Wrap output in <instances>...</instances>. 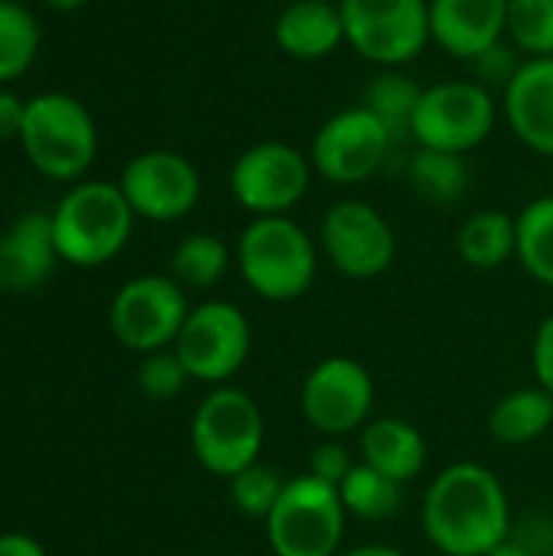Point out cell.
Instances as JSON below:
<instances>
[{"label": "cell", "instance_id": "cell-1", "mask_svg": "<svg viewBox=\"0 0 553 556\" xmlns=\"http://www.w3.org/2000/svg\"><path fill=\"white\" fill-rule=\"evenodd\" d=\"M424 534L443 556H486L512 538V502L482 463H453L427 485Z\"/></svg>", "mask_w": 553, "mask_h": 556}, {"label": "cell", "instance_id": "cell-2", "mask_svg": "<svg viewBox=\"0 0 553 556\" xmlns=\"http://www.w3.org/2000/svg\"><path fill=\"white\" fill-rule=\"evenodd\" d=\"M238 274L248 290L267 303H293L319 270L316 241L290 215L254 218L238 238Z\"/></svg>", "mask_w": 553, "mask_h": 556}, {"label": "cell", "instance_id": "cell-3", "mask_svg": "<svg viewBox=\"0 0 553 556\" xmlns=\"http://www.w3.org/2000/svg\"><path fill=\"white\" fill-rule=\"evenodd\" d=\"M134 218L117 182L88 179L72 186L52 212L59 261L72 267H101L114 261L130 241Z\"/></svg>", "mask_w": 553, "mask_h": 556}, {"label": "cell", "instance_id": "cell-4", "mask_svg": "<svg viewBox=\"0 0 553 556\" xmlns=\"http://www.w3.org/2000/svg\"><path fill=\"white\" fill-rule=\"evenodd\" d=\"M20 143L33 169L49 179L68 182L85 176L95 163L98 127L91 111L78 98L65 91H42L26 101Z\"/></svg>", "mask_w": 553, "mask_h": 556}, {"label": "cell", "instance_id": "cell-5", "mask_svg": "<svg viewBox=\"0 0 553 556\" xmlns=\"http://www.w3.org/2000/svg\"><path fill=\"white\" fill-rule=\"evenodd\" d=\"M264 414L257 401L231 384L212 388L192 414L189 443L199 466L218 479H235L264 453Z\"/></svg>", "mask_w": 553, "mask_h": 556}, {"label": "cell", "instance_id": "cell-6", "mask_svg": "<svg viewBox=\"0 0 553 556\" xmlns=\"http://www.w3.org/2000/svg\"><path fill=\"white\" fill-rule=\"evenodd\" d=\"M349 511L336 485L300 472L264 521L274 556H339Z\"/></svg>", "mask_w": 553, "mask_h": 556}, {"label": "cell", "instance_id": "cell-7", "mask_svg": "<svg viewBox=\"0 0 553 556\" xmlns=\"http://www.w3.org/2000/svg\"><path fill=\"white\" fill-rule=\"evenodd\" d=\"M345 42L378 68L414 62L430 42V0H339Z\"/></svg>", "mask_w": 553, "mask_h": 556}, {"label": "cell", "instance_id": "cell-8", "mask_svg": "<svg viewBox=\"0 0 553 556\" xmlns=\"http://www.w3.org/2000/svg\"><path fill=\"white\" fill-rule=\"evenodd\" d=\"M495 117L499 104L486 85L473 78L437 81L420 94L411 137L430 150L469 153L495 130Z\"/></svg>", "mask_w": 553, "mask_h": 556}, {"label": "cell", "instance_id": "cell-9", "mask_svg": "<svg viewBox=\"0 0 553 556\" xmlns=\"http://www.w3.org/2000/svg\"><path fill=\"white\" fill-rule=\"evenodd\" d=\"M251 323L244 309L228 300H205L189 309L173 352L186 365L192 381L228 384L251 355Z\"/></svg>", "mask_w": 553, "mask_h": 556}, {"label": "cell", "instance_id": "cell-10", "mask_svg": "<svg viewBox=\"0 0 553 556\" xmlns=\"http://www.w3.org/2000/svg\"><path fill=\"white\" fill-rule=\"evenodd\" d=\"M303 420L326 440L362 433L375 410V378L349 355H329L316 362L300 384Z\"/></svg>", "mask_w": 553, "mask_h": 556}, {"label": "cell", "instance_id": "cell-11", "mask_svg": "<svg viewBox=\"0 0 553 556\" xmlns=\"http://www.w3.org/2000/svg\"><path fill=\"white\" fill-rule=\"evenodd\" d=\"M313 173L316 169L310 163V153H303L300 147L284 140H261L235 160L228 186L235 202L254 218L287 215L306 199Z\"/></svg>", "mask_w": 553, "mask_h": 556}, {"label": "cell", "instance_id": "cell-12", "mask_svg": "<svg viewBox=\"0 0 553 556\" xmlns=\"http://www.w3.org/2000/svg\"><path fill=\"white\" fill-rule=\"evenodd\" d=\"M189 309L192 306L186 303V290L173 277L143 274L114 293L108 326L124 349L150 355L176 345Z\"/></svg>", "mask_w": 553, "mask_h": 556}, {"label": "cell", "instance_id": "cell-13", "mask_svg": "<svg viewBox=\"0 0 553 556\" xmlns=\"http://www.w3.org/2000/svg\"><path fill=\"white\" fill-rule=\"evenodd\" d=\"M319 244L329 264L349 280H375L388 274L398 257V235L391 222L362 199L329 205L319 225Z\"/></svg>", "mask_w": 553, "mask_h": 556}, {"label": "cell", "instance_id": "cell-14", "mask_svg": "<svg viewBox=\"0 0 553 556\" xmlns=\"http://www.w3.org/2000/svg\"><path fill=\"white\" fill-rule=\"evenodd\" d=\"M394 147L391 130L368 108H345L332 114L310 143L313 169L336 186H359L372 179Z\"/></svg>", "mask_w": 553, "mask_h": 556}, {"label": "cell", "instance_id": "cell-15", "mask_svg": "<svg viewBox=\"0 0 553 556\" xmlns=\"http://www.w3.org/2000/svg\"><path fill=\"white\" fill-rule=\"evenodd\" d=\"M121 192L137 218L147 222H179L186 218L202 195L199 169L173 150L137 153L121 173Z\"/></svg>", "mask_w": 553, "mask_h": 556}, {"label": "cell", "instance_id": "cell-16", "mask_svg": "<svg viewBox=\"0 0 553 556\" xmlns=\"http://www.w3.org/2000/svg\"><path fill=\"white\" fill-rule=\"evenodd\" d=\"M508 0H430V42L447 55L473 62L505 39Z\"/></svg>", "mask_w": 553, "mask_h": 556}, {"label": "cell", "instance_id": "cell-17", "mask_svg": "<svg viewBox=\"0 0 553 556\" xmlns=\"http://www.w3.org/2000/svg\"><path fill=\"white\" fill-rule=\"evenodd\" d=\"M59 248L52 235V215L26 212L0 235V290L33 293L55 270Z\"/></svg>", "mask_w": 553, "mask_h": 556}, {"label": "cell", "instance_id": "cell-18", "mask_svg": "<svg viewBox=\"0 0 553 556\" xmlns=\"http://www.w3.org/2000/svg\"><path fill=\"white\" fill-rule=\"evenodd\" d=\"M502 111L528 150L553 156V59H525L521 72L502 91Z\"/></svg>", "mask_w": 553, "mask_h": 556}, {"label": "cell", "instance_id": "cell-19", "mask_svg": "<svg viewBox=\"0 0 553 556\" xmlns=\"http://www.w3.org/2000/svg\"><path fill=\"white\" fill-rule=\"evenodd\" d=\"M274 42L284 55L316 62L345 42L342 10L336 0H293L274 20Z\"/></svg>", "mask_w": 553, "mask_h": 556}, {"label": "cell", "instance_id": "cell-20", "mask_svg": "<svg viewBox=\"0 0 553 556\" xmlns=\"http://www.w3.org/2000/svg\"><path fill=\"white\" fill-rule=\"evenodd\" d=\"M359 463L372 466L398 485L414 482L427 466V440L404 417H372L359 433Z\"/></svg>", "mask_w": 553, "mask_h": 556}, {"label": "cell", "instance_id": "cell-21", "mask_svg": "<svg viewBox=\"0 0 553 556\" xmlns=\"http://www.w3.org/2000/svg\"><path fill=\"white\" fill-rule=\"evenodd\" d=\"M518 251L515 215L499 208L473 212L456 231V254L473 270H495L508 264Z\"/></svg>", "mask_w": 553, "mask_h": 556}, {"label": "cell", "instance_id": "cell-22", "mask_svg": "<svg viewBox=\"0 0 553 556\" xmlns=\"http://www.w3.org/2000/svg\"><path fill=\"white\" fill-rule=\"evenodd\" d=\"M553 427V394L541 384L535 388H515L502 394L489 414V433L495 443L505 446H525L541 440Z\"/></svg>", "mask_w": 553, "mask_h": 556}, {"label": "cell", "instance_id": "cell-23", "mask_svg": "<svg viewBox=\"0 0 553 556\" xmlns=\"http://www.w3.org/2000/svg\"><path fill=\"white\" fill-rule=\"evenodd\" d=\"M407 176L414 192L433 205H456L469 189V166L463 153L420 147L407 163Z\"/></svg>", "mask_w": 553, "mask_h": 556}, {"label": "cell", "instance_id": "cell-24", "mask_svg": "<svg viewBox=\"0 0 553 556\" xmlns=\"http://www.w3.org/2000/svg\"><path fill=\"white\" fill-rule=\"evenodd\" d=\"M231 267V251L218 235H189L176 244L169 257V277L183 290H212L225 280Z\"/></svg>", "mask_w": 553, "mask_h": 556}, {"label": "cell", "instance_id": "cell-25", "mask_svg": "<svg viewBox=\"0 0 553 556\" xmlns=\"http://www.w3.org/2000/svg\"><path fill=\"white\" fill-rule=\"evenodd\" d=\"M420 94H424V88L411 75H404L401 68H381L368 81V88L362 94V108H368L398 140V137L411 134Z\"/></svg>", "mask_w": 553, "mask_h": 556}, {"label": "cell", "instance_id": "cell-26", "mask_svg": "<svg viewBox=\"0 0 553 556\" xmlns=\"http://www.w3.org/2000/svg\"><path fill=\"white\" fill-rule=\"evenodd\" d=\"M518 264L538 283L553 287V195L528 202L518 215Z\"/></svg>", "mask_w": 553, "mask_h": 556}, {"label": "cell", "instance_id": "cell-27", "mask_svg": "<svg viewBox=\"0 0 553 556\" xmlns=\"http://www.w3.org/2000/svg\"><path fill=\"white\" fill-rule=\"evenodd\" d=\"M401 489L398 482H391L388 476L375 472L365 463H355V469L349 472V479L339 485L342 505L349 511V518L359 521H388L391 515H398L401 508Z\"/></svg>", "mask_w": 553, "mask_h": 556}, {"label": "cell", "instance_id": "cell-28", "mask_svg": "<svg viewBox=\"0 0 553 556\" xmlns=\"http://www.w3.org/2000/svg\"><path fill=\"white\" fill-rule=\"evenodd\" d=\"M39 52V23L36 16L16 3L0 0V85L16 81Z\"/></svg>", "mask_w": 553, "mask_h": 556}, {"label": "cell", "instance_id": "cell-29", "mask_svg": "<svg viewBox=\"0 0 553 556\" xmlns=\"http://www.w3.org/2000/svg\"><path fill=\"white\" fill-rule=\"evenodd\" d=\"M505 36L525 59H553V0H508Z\"/></svg>", "mask_w": 553, "mask_h": 556}, {"label": "cell", "instance_id": "cell-30", "mask_svg": "<svg viewBox=\"0 0 553 556\" xmlns=\"http://www.w3.org/2000/svg\"><path fill=\"white\" fill-rule=\"evenodd\" d=\"M287 476L271 466V463H254L248 469H241L235 479H228V495H231V505L248 515V518H257V521H267V515L277 508L284 489H287Z\"/></svg>", "mask_w": 553, "mask_h": 556}, {"label": "cell", "instance_id": "cell-31", "mask_svg": "<svg viewBox=\"0 0 553 556\" xmlns=\"http://www.w3.org/2000/svg\"><path fill=\"white\" fill-rule=\"evenodd\" d=\"M189 381V371L186 365L179 362V355L173 349H163V352H150L143 355L140 368H137V388L143 397L163 404V401H173L183 394Z\"/></svg>", "mask_w": 553, "mask_h": 556}, {"label": "cell", "instance_id": "cell-32", "mask_svg": "<svg viewBox=\"0 0 553 556\" xmlns=\"http://www.w3.org/2000/svg\"><path fill=\"white\" fill-rule=\"evenodd\" d=\"M469 65L476 68V78L473 81L486 85L489 91L492 88H502L505 91L512 85V78L521 72L525 59H521V52L508 39H499L495 46H489L486 52H479Z\"/></svg>", "mask_w": 553, "mask_h": 556}, {"label": "cell", "instance_id": "cell-33", "mask_svg": "<svg viewBox=\"0 0 553 556\" xmlns=\"http://www.w3.org/2000/svg\"><path fill=\"white\" fill-rule=\"evenodd\" d=\"M352 469H355V459H352V453H349V446L342 440H323L319 446L310 450L306 472L316 476L326 485H336L339 489L349 479Z\"/></svg>", "mask_w": 553, "mask_h": 556}, {"label": "cell", "instance_id": "cell-34", "mask_svg": "<svg viewBox=\"0 0 553 556\" xmlns=\"http://www.w3.org/2000/svg\"><path fill=\"white\" fill-rule=\"evenodd\" d=\"M531 368L538 384L553 394V313L541 319L538 332H535V345H531Z\"/></svg>", "mask_w": 553, "mask_h": 556}, {"label": "cell", "instance_id": "cell-35", "mask_svg": "<svg viewBox=\"0 0 553 556\" xmlns=\"http://www.w3.org/2000/svg\"><path fill=\"white\" fill-rule=\"evenodd\" d=\"M23 117H26V101L0 88V140H13V137L20 140Z\"/></svg>", "mask_w": 553, "mask_h": 556}, {"label": "cell", "instance_id": "cell-36", "mask_svg": "<svg viewBox=\"0 0 553 556\" xmlns=\"http://www.w3.org/2000/svg\"><path fill=\"white\" fill-rule=\"evenodd\" d=\"M0 556H46V551L26 534H0Z\"/></svg>", "mask_w": 553, "mask_h": 556}, {"label": "cell", "instance_id": "cell-37", "mask_svg": "<svg viewBox=\"0 0 553 556\" xmlns=\"http://www.w3.org/2000/svg\"><path fill=\"white\" fill-rule=\"evenodd\" d=\"M486 556H535V554H531V547H528V544H521V541L512 534V538H505L499 547H492Z\"/></svg>", "mask_w": 553, "mask_h": 556}, {"label": "cell", "instance_id": "cell-38", "mask_svg": "<svg viewBox=\"0 0 553 556\" xmlns=\"http://www.w3.org/2000/svg\"><path fill=\"white\" fill-rule=\"evenodd\" d=\"M339 556H407L398 547H388V544H365V547H352V551H342Z\"/></svg>", "mask_w": 553, "mask_h": 556}, {"label": "cell", "instance_id": "cell-39", "mask_svg": "<svg viewBox=\"0 0 553 556\" xmlns=\"http://www.w3.org/2000/svg\"><path fill=\"white\" fill-rule=\"evenodd\" d=\"M49 10H59V13H68V10H78L85 0H42Z\"/></svg>", "mask_w": 553, "mask_h": 556}, {"label": "cell", "instance_id": "cell-40", "mask_svg": "<svg viewBox=\"0 0 553 556\" xmlns=\"http://www.w3.org/2000/svg\"><path fill=\"white\" fill-rule=\"evenodd\" d=\"M336 3H339V0H336Z\"/></svg>", "mask_w": 553, "mask_h": 556}]
</instances>
